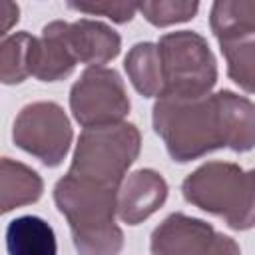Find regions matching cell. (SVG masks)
<instances>
[{
	"mask_svg": "<svg viewBox=\"0 0 255 255\" xmlns=\"http://www.w3.org/2000/svg\"><path fill=\"white\" fill-rule=\"evenodd\" d=\"M2 213H8L16 207L36 203L42 197L44 181L36 169L2 157Z\"/></svg>",
	"mask_w": 255,
	"mask_h": 255,
	"instance_id": "obj_14",
	"label": "cell"
},
{
	"mask_svg": "<svg viewBox=\"0 0 255 255\" xmlns=\"http://www.w3.org/2000/svg\"><path fill=\"white\" fill-rule=\"evenodd\" d=\"M8 255H56L58 243L54 229L38 215H22L6 227Z\"/></svg>",
	"mask_w": 255,
	"mask_h": 255,
	"instance_id": "obj_12",
	"label": "cell"
},
{
	"mask_svg": "<svg viewBox=\"0 0 255 255\" xmlns=\"http://www.w3.org/2000/svg\"><path fill=\"white\" fill-rule=\"evenodd\" d=\"M72 126L56 102H32L24 106L12 126L16 147L40 159L46 167H58L72 145Z\"/></svg>",
	"mask_w": 255,
	"mask_h": 255,
	"instance_id": "obj_6",
	"label": "cell"
},
{
	"mask_svg": "<svg viewBox=\"0 0 255 255\" xmlns=\"http://www.w3.org/2000/svg\"><path fill=\"white\" fill-rule=\"evenodd\" d=\"M209 26L217 42L255 34V0H217L209 12Z\"/></svg>",
	"mask_w": 255,
	"mask_h": 255,
	"instance_id": "obj_15",
	"label": "cell"
},
{
	"mask_svg": "<svg viewBox=\"0 0 255 255\" xmlns=\"http://www.w3.org/2000/svg\"><path fill=\"white\" fill-rule=\"evenodd\" d=\"M129 108L124 80L114 68H86L70 90L72 116L84 129L122 124Z\"/></svg>",
	"mask_w": 255,
	"mask_h": 255,
	"instance_id": "obj_7",
	"label": "cell"
},
{
	"mask_svg": "<svg viewBox=\"0 0 255 255\" xmlns=\"http://www.w3.org/2000/svg\"><path fill=\"white\" fill-rule=\"evenodd\" d=\"M68 28L70 24L64 20H54L42 28L32 50V76L36 80L60 82L74 72L78 58L72 50Z\"/></svg>",
	"mask_w": 255,
	"mask_h": 255,
	"instance_id": "obj_9",
	"label": "cell"
},
{
	"mask_svg": "<svg viewBox=\"0 0 255 255\" xmlns=\"http://www.w3.org/2000/svg\"><path fill=\"white\" fill-rule=\"evenodd\" d=\"M137 10L143 14V18L149 24L157 28H165V26L195 18L199 10V2L195 0L191 2L189 0H149V2L137 4Z\"/></svg>",
	"mask_w": 255,
	"mask_h": 255,
	"instance_id": "obj_18",
	"label": "cell"
},
{
	"mask_svg": "<svg viewBox=\"0 0 255 255\" xmlns=\"http://www.w3.org/2000/svg\"><path fill=\"white\" fill-rule=\"evenodd\" d=\"M221 54L227 62V76L247 94H255V34L221 40Z\"/></svg>",
	"mask_w": 255,
	"mask_h": 255,
	"instance_id": "obj_17",
	"label": "cell"
},
{
	"mask_svg": "<svg viewBox=\"0 0 255 255\" xmlns=\"http://www.w3.org/2000/svg\"><path fill=\"white\" fill-rule=\"evenodd\" d=\"M181 193L187 203L223 219L235 231L255 227V169L207 161L183 179Z\"/></svg>",
	"mask_w": 255,
	"mask_h": 255,
	"instance_id": "obj_3",
	"label": "cell"
},
{
	"mask_svg": "<svg viewBox=\"0 0 255 255\" xmlns=\"http://www.w3.org/2000/svg\"><path fill=\"white\" fill-rule=\"evenodd\" d=\"M68 6L78 12L106 16L116 24L129 22L137 12V4H129V2H68Z\"/></svg>",
	"mask_w": 255,
	"mask_h": 255,
	"instance_id": "obj_19",
	"label": "cell"
},
{
	"mask_svg": "<svg viewBox=\"0 0 255 255\" xmlns=\"http://www.w3.org/2000/svg\"><path fill=\"white\" fill-rule=\"evenodd\" d=\"M151 255H241L237 241L185 213L167 215L151 233Z\"/></svg>",
	"mask_w": 255,
	"mask_h": 255,
	"instance_id": "obj_8",
	"label": "cell"
},
{
	"mask_svg": "<svg viewBox=\"0 0 255 255\" xmlns=\"http://www.w3.org/2000/svg\"><path fill=\"white\" fill-rule=\"evenodd\" d=\"M18 18H20V8H18V4L8 2V0L0 2V34H2L4 38L8 36L10 28L18 22Z\"/></svg>",
	"mask_w": 255,
	"mask_h": 255,
	"instance_id": "obj_20",
	"label": "cell"
},
{
	"mask_svg": "<svg viewBox=\"0 0 255 255\" xmlns=\"http://www.w3.org/2000/svg\"><path fill=\"white\" fill-rule=\"evenodd\" d=\"M141 147L139 129L129 124L86 128L76 143L68 173L104 187L120 189Z\"/></svg>",
	"mask_w": 255,
	"mask_h": 255,
	"instance_id": "obj_4",
	"label": "cell"
},
{
	"mask_svg": "<svg viewBox=\"0 0 255 255\" xmlns=\"http://www.w3.org/2000/svg\"><path fill=\"white\" fill-rule=\"evenodd\" d=\"M151 122L169 157L179 163L221 147L239 153L255 147V104L231 90L201 98H157Z\"/></svg>",
	"mask_w": 255,
	"mask_h": 255,
	"instance_id": "obj_1",
	"label": "cell"
},
{
	"mask_svg": "<svg viewBox=\"0 0 255 255\" xmlns=\"http://www.w3.org/2000/svg\"><path fill=\"white\" fill-rule=\"evenodd\" d=\"M157 50L165 84L163 96L201 98L211 94L217 82V62L203 36L191 30L169 32L159 38Z\"/></svg>",
	"mask_w": 255,
	"mask_h": 255,
	"instance_id": "obj_5",
	"label": "cell"
},
{
	"mask_svg": "<svg viewBox=\"0 0 255 255\" xmlns=\"http://www.w3.org/2000/svg\"><path fill=\"white\" fill-rule=\"evenodd\" d=\"M167 181L153 169L129 173L118 193V215L128 225H137L151 217L167 199Z\"/></svg>",
	"mask_w": 255,
	"mask_h": 255,
	"instance_id": "obj_10",
	"label": "cell"
},
{
	"mask_svg": "<svg viewBox=\"0 0 255 255\" xmlns=\"http://www.w3.org/2000/svg\"><path fill=\"white\" fill-rule=\"evenodd\" d=\"M120 189L66 173L54 185L58 211L68 219L78 255H120L124 231L116 223Z\"/></svg>",
	"mask_w": 255,
	"mask_h": 255,
	"instance_id": "obj_2",
	"label": "cell"
},
{
	"mask_svg": "<svg viewBox=\"0 0 255 255\" xmlns=\"http://www.w3.org/2000/svg\"><path fill=\"white\" fill-rule=\"evenodd\" d=\"M36 38L28 32H14L0 44V80L6 86L22 84L32 76V50Z\"/></svg>",
	"mask_w": 255,
	"mask_h": 255,
	"instance_id": "obj_16",
	"label": "cell"
},
{
	"mask_svg": "<svg viewBox=\"0 0 255 255\" xmlns=\"http://www.w3.org/2000/svg\"><path fill=\"white\" fill-rule=\"evenodd\" d=\"M124 68L137 94H141L143 98L163 96L165 84H163V70H161L157 44L151 42L133 44L124 60Z\"/></svg>",
	"mask_w": 255,
	"mask_h": 255,
	"instance_id": "obj_13",
	"label": "cell"
},
{
	"mask_svg": "<svg viewBox=\"0 0 255 255\" xmlns=\"http://www.w3.org/2000/svg\"><path fill=\"white\" fill-rule=\"evenodd\" d=\"M72 50L78 62L88 64V68H104V64L118 58L122 50L120 34L98 20L80 18L68 28Z\"/></svg>",
	"mask_w": 255,
	"mask_h": 255,
	"instance_id": "obj_11",
	"label": "cell"
}]
</instances>
